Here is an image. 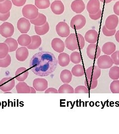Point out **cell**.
Segmentation results:
<instances>
[{
    "label": "cell",
    "mask_w": 119,
    "mask_h": 134,
    "mask_svg": "<svg viewBox=\"0 0 119 134\" xmlns=\"http://www.w3.org/2000/svg\"><path fill=\"white\" fill-rule=\"evenodd\" d=\"M101 50L96 44H90L86 48V54L88 57L91 60L98 59L100 56Z\"/></svg>",
    "instance_id": "cell-6"
},
{
    "label": "cell",
    "mask_w": 119,
    "mask_h": 134,
    "mask_svg": "<svg viewBox=\"0 0 119 134\" xmlns=\"http://www.w3.org/2000/svg\"><path fill=\"white\" fill-rule=\"evenodd\" d=\"M5 0H0V2H3V1H4Z\"/></svg>",
    "instance_id": "cell-52"
},
{
    "label": "cell",
    "mask_w": 119,
    "mask_h": 134,
    "mask_svg": "<svg viewBox=\"0 0 119 134\" xmlns=\"http://www.w3.org/2000/svg\"><path fill=\"white\" fill-rule=\"evenodd\" d=\"M17 41L21 46L27 47L31 42V36L26 34H22L18 37Z\"/></svg>",
    "instance_id": "cell-26"
},
{
    "label": "cell",
    "mask_w": 119,
    "mask_h": 134,
    "mask_svg": "<svg viewBox=\"0 0 119 134\" xmlns=\"http://www.w3.org/2000/svg\"><path fill=\"white\" fill-rule=\"evenodd\" d=\"M15 86V80L13 77H5L0 81V90L3 91H10Z\"/></svg>",
    "instance_id": "cell-7"
},
{
    "label": "cell",
    "mask_w": 119,
    "mask_h": 134,
    "mask_svg": "<svg viewBox=\"0 0 119 134\" xmlns=\"http://www.w3.org/2000/svg\"><path fill=\"white\" fill-rule=\"evenodd\" d=\"M15 88L18 93H30V86L24 81H19Z\"/></svg>",
    "instance_id": "cell-28"
},
{
    "label": "cell",
    "mask_w": 119,
    "mask_h": 134,
    "mask_svg": "<svg viewBox=\"0 0 119 134\" xmlns=\"http://www.w3.org/2000/svg\"><path fill=\"white\" fill-rule=\"evenodd\" d=\"M115 39L119 43V30H118L117 31H116V34H115Z\"/></svg>",
    "instance_id": "cell-48"
},
{
    "label": "cell",
    "mask_w": 119,
    "mask_h": 134,
    "mask_svg": "<svg viewBox=\"0 0 119 134\" xmlns=\"http://www.w3.org/2000/svg\"><path fill=\"white\" fill-rule=\"evenodd\" d=\"M12 58L10 55L8 54L3 59H0V68H5L9 67L11 64Z\"/></svg>",
    "instance_id": "cell-38"
},
{
    "label": "cell",
    "mask_w": 119,
    "mask_h": 134,
    "mask_svg": "<svg viewBox=\"0 0 119 134\" xmlns=\"http://www.w3.org/2000/svg\"><path fill=\"white\" fill-rule=\"evenodd\" d=\"M9 49L8 46L5 43H0V59L6 57L9 54Z\"/></svg>",
    "instance_id": "cell-37"
},
{
    "label": "cell",
    "mask_w": 119,
    "mask_h": 134,
    "mask_svg": "<svg viewBox=\"0 0 119 134\" xmlns=\"http://www.w3.org/2000/svg\"><path fill=\"white\" fill-rule=\"evenodd\" d=\"M99 35L95 29H90L84 35L85 41L89 44H95L98 40Z\"/></svg>",
    "instance_id": "cell-16"
},
{
    "label": "cell",
    "mask_w": 119,
    "mask_h": 134,
    "mask_svg": "<svg viewBox=\"0 0 119 134\" xmlns=\"http://www.w3.org/2000/svg\"><path fill=\"white\" fill-rule=\"evenodd\" d=\"M102 31L103 34L107 37H111L114 36L116 32V29L113 30H109L105 26V25L103 26L102 29Z\"/></svg>",
    "instance_id": "cell-40"
},
{
    "label": "cell",
    "mask_w": 119,
    "mask_h": 134,
    "mask_svg": "<svg viewBox=\"0 0 119 134\" xmlns=\"http://www.w3.org/2000/svg\"><path fill=\"white\" fill-rule=\"evenodd\" d=\"M86 18L82 14H77L71 19L70 25L73 29L80 30L86 26Z\"/></svg>",
    "instance_id": "cell-4"
},
{
    "label": "cell",
    "mask_w": 119,
    "mask_h": 134,
    "mask_svg": "<svg viewBox=\"0 0 119 134\" xmlns=\"http://www.w3.org/2000/svg\"><path fill=\"white\" fill-rule=\"evenodd\" d=\"M22 13L24 18L31 20L35 19L38 16L39 10L35 5L28 4L24 6Z\"/></svg>",
    "instance_id": "cell-3"
},
{
    "label": "cell",
    "mask_w": 119,
    "mask_h": 134,
    "mask_svg": "<svg viewBox=\"0 0 119 134\" xmlns=\"http://www.w3.org/2000/svg\"><path fill=\"white\" fill-rule=\"evenodd\" d=\"M31 42L26 47L28 49L36 50L40 47L42 44V39L39 35H33L31 36Z\"/></svg>",
    "instance_id": "cell-22"
},
{
    "label": "cell",
    "mask_w": 119,
    "mask_h": 134,
    "mask_svg": "<svg viewBox=\"0 0 119 134\" xmlns=\"http://www.w3.org/2000/svg\"><path fill=\"white\" fill-rule=\"evenodd\" d=\"M72 74L69 70H64L60 74V79L64 83H69L71 82Z\"/></svg>",
    "instance_id": "cell-24"
},
{
    "label": "cell",
    "mask_w": 119,
    "mask_h": 134,
    "mask_svg": "<svg viewBox=\"0 0 119 134\" xmlns=\"http://www.w3.org/2000/svg\"><path fill=\"white\" fill-rule=\"evenodd\" d=\"M111 58L115 65H119V51H115L111 55Z\"/></svg>",
    "instance_id": "cell-42"
},
{
    "label": "cell",
    "mask_w": 119,
    "mask_h": 134,
    "mask_svg": "<svg viewBox=\"0 0 119 134\" xmlns=\"http://www.w3.org/2000/svg\"><path fill=\"white\" fill-rule=\"evenodd\" d=\"M71 72L72 76L76 77H82L85 74L84 67L81 64H76L72 67Z\"/></svg>",
    "instance_id": "cell-29"
},
{
    "label": "cell",
    "mask_w": 119,
    "mask_h": 134,
    "mask_svg": "<svg viewBox=\"0 0 119 134\" xmlns=\"http://www.w3.org/2000/svg\"><path fill=\"white\" fill-rule=\"evenodd\" d=\"M70 62V56L68 54L64 52L60 53L58 57V63L61 67H67Z\"/></svg>",
    "instance_id": "cell-21"
},
{
    "label": "cell",
    "mask_w": 119,
    "mask_h": 134,
    "mask_svg": "<svg viewBox=\"0 0 119 134\" xmlns=\"http://www.w3.org/2000/svg\"><path fill=\"white\" fill-rule=\"evenodd\" d=\"M13 4L16 7H22L25 4L26 0H12Z\"/></svg>",
    "instance_id": "cell-44"
},
{
    "label": "cell",
    "mask_w": 119,
    "mask_h": 134,
    "mask_svg": "<svg viewBox=\"0 0 119 134\" xmlns=\"http://www.w3.org/2000/svg\"><path fill=\"white\" fill-rule=\"evenodd\" d=\"M30 22L35 26H41L47 22V17L43 14L39 13L38 16L35 19L30 20Z\"/></svg>",
    "instance_id": "cell-25"
},
{
    "label": "cell",
    "mask_w": 119,
    "mask_h": 134,
    "mask_svg": "<svg viewBox=\"0 0 119 134\" xmlns=\"http://www.w3.org/2000/svg\"><path fill=\"white\" fill-rule=\"evenodd\" d=\"M51 10L56 15L63 14L65 11V6L61 0H56L50 5Z\"/></svg>",
    "instance_id": "cell-15"
},
{
    "label": "cell",
    "mask_w": 119,
    "mask_h": 134,
    "mask_svg": "<svg viewBox=\"0 0 119 134\" xmlns=\"http://www.w3.org/2000/svg\"><path fill=\"white\" fill-rule=\"evenodd\" d=\"M45 93H58V91L55 88L50 87L45 90Z\"/></svg>",
    "instance_id": "cell-47"
},
{
    "label": "cell",
    "mask_w": 119,
    "mask_h": 134,
    "mask_svg": "<svg viewBox=\"0 0 119 134\" xmlns=\"http://www.w3.org/2000/svg\"><path fill=\"white\" fill-rule=\"evenodd\" d=\"M5 93H12V92H10V91H6V92H5Z\"/></svg>",
    "instance_id": "cell-51"
},
{
    "label": "cell",
    "mask_w": 119,
    "mask_h": 134,
    "mask_svg": "<svg viewBox=\"0 0 119 134\" xmlns=\"http://www.w3.org/2000/svg\"><path fill=\"white\" fill-rule=\"evenodd\" d=\"M29 56V50L27 47L21 46L18 48L15 52V57L20 62H24Z\"/></svg>",
    "instance_id": "cell-19"
},
{
    "label": "cell",
    "mask_w": 119,
    "mask_h": 134,
    "mask_svg": "<svg viewBox=\"0 0 119 134\" xmlns=\"http://www.w3.org/2000/svg\"><path fill=\"white\" fill-rule=\"evenodd\" d=\"M50 5V0H35V5L39 9H46Z\"/></svg>",
    "instance_id": "cell-34"
},
{
    "label": "cell",
    "mask_w": 119,
    "mask_h": 134,
    "mask_svg": "<svg viewBox=\"0 0 119 134\" xmlns=\"http://www.w3.org/2000/svg\"><path fill=\"white\" fill-rule=\"evenodd\" d=\"M98 80L86 79L84 81V86L88 90H93L98 86Z\"/></svg>",
    "instance_id": "cell-36"
},
{
    "label": "cell",
    "mask_w": 119,
    "mask_h": 134,
    "mask_svg": "<svg viewBox=\"0 0 119 134\" xmlns=\"http://www.w3.org/2000/svg\"><path fill=\"white\" fill-rule=\"evenodd\" d=\"M70 60L72 63L78 64L81 62L82 60L81 54L77 51H73L70 55Z\"/></svg>",
    "instance_id": "cell-35"
},
{
    "label": "cell",
    "mask_w": 119,
    "mask_h": 134,
    "mask_svg": "<svg viewBox=\"0 0 119 134\" xmlns=\"http://www.w3.org/2000/svg\"><path fill=\"white\" fill-rule=\"evenodd\" d=\"M58 60L53 53L40 52L34 54L30 61L29 67L35 75L39 77H46L56 70Z\"/></svg>",
    "instance_id": "cell-1"
},
{
    "label": "cell",
    "mask_w": 119,
    "mask_h": 134,
    "mask_svg": "<svg viewBox=\"0 0 119 134\" xmlns=\"http://www.w3.org/2000/svg\"><path fill=\"white\" fill-rule=\"evenodd\" d=\"M84 37L80 34H71L67 37L65 41V47L73 51L76 50H82L85 46Z\"/></svg>",
    "instance_id": "cell-2"
},
{
    "label": "cell",
    "mask_w": 119,
    "mask_h": 134,
    "mask_svg": "<svg viewBox=\"0 0 119 134\" xmlns=\"http://www.w3.org/2000/svg\"><path fill=\"white\" fill-rule=\"evenodd\" d=\"M114 64L111 57L104 55L100 56L97 59V66L100 69H108L112 67Z\"/></svg>",
    "instance_id": "cell-9"
},
{
    "label": "cell",
    "mask_w": 119,
    "mask_h": 134,
    "mask_svg": "<svg viewBox=\"0 0 119 134\" xmlns=\"http://www.w3.org/2000/svg\"><path fill=\"white\" fill-rule=\"evenodd\" d=\"M75 93H89V90L85 86H79L75 88Z\"/></svg>",
    "instance_id": "cell-41"
},
{
    "label": "cell",
    "mask_w": 119,
    "mask_h": 134,
    "mask_svg": "<svg viewBox=\"0 0 119 134\" xmlns=\"http://www.w3.org/2000/svg\"><path fill=\"white\" fill-rule=\"evenodd\" d=\"M10 12H8L7 14H1L0 13V20L2 21H6L7 20L9 19L10 17Z\"/></svg>",
    "instance_id": "cell-45"
},
{
    "label": "cell",
    "mask_w": 119,
    "mask_h": 134,
    "mask_svg": "<svg viewBox=\"0 0 119 134\" xmlns=\"http://www.w3.org/2000/svg\"><path fill=\"white\" fill-rule=\"evenodd\" d=\"M100 2L103 3H105V4H108L111 3L112 1L113 0H99Z\"/></svg>",
    "instance_id": "cell-50"
},
{
    "label": "cell",
    "mask_w": 119,
    "mask_h": 134,
    "mask_svg": "<svg viewBox=\"0 0 119 134\" xmlns=\"http://www.w3.org/2000/svg\"><path fill=\"white\" fill-rule=\"evenodd\" d=\"M51 46L55 51L59 53L63 52L66 47L65 42L61 39L59 38L53 39L51 41Z\"/></svg>",
    "instance_id": "cell-17"
},
{
    "label": "cell",
    "mask_w": 119,
    "mask_h": 134,
    "mask_svg": "<svg viewBox=\"0 0 119 134\" xmlns=\"http://www.w3.org/2000/svg\"><path fill=\"white\" fill-rule=\"evenodd\" d=\"M31 23L29 19L21 18L19 19L17 23V28L19 32L22 34H26L30 30Z\"/></svg>",
    "instance_id": "cell-10"
},
{
    "label": "cell",
    "mask_w": 119,
    "mask_h": 134,
    "mask_svg": "<svg viewBox=\"0 0 119 134\" xmlns=\"http://www.w3.org/2000/svg\"><path fill=\"white\" fill-rule=\"evenodd\" d=\"M102 12L101 10L100 9L96 14H89V16L90 18L91 19L93 20H97L99 19H100L101 17L102 16Z\"/></svg>",
    "instance_id": "cell-43"
},
{
    "label": "cell",
    "mask_w": 119,
    "mask_h": 134,
    "mask_svg": "<svg viewBox=\"0 0 119 134\" xmlns=\"http://www.w3.org/2000/svg\"><path fill=\"white\" fill-rule=\"evenodd\" d=\"M114 1H116V0H114Z\"/></svg>",
    "instance_id": "cell-53"
},
{
    "label": "cell",
    "mask_w": 119,
    "mask_h": 134,
    "mask_svg": "<svg viewBox=\"0 0 119 134\" xmlns=\"http://www.w3.org/2000/svg\"><path fill=\"white\" fill-rule=\"evenodd\" d=\"M9 47V52H13L15 51L18 48V42L15 39L9 37L7 38L4 42Z\"/></svg>",
    "instance_id": "cell-30"
},
{
    "label": "cell",
    "mask_w": 119,
    "mask_h": 134,
    "mask_svg": "<svg viewBox=\"0 0 119 134\" xmlns=\"http://www.w3.org/2000/svg\"><path fill=\"white\" fill-rule=\"evenodd\" d=\"M109 76L113 80H117L119 79V67L117 65L110 68Z\"/></svg>",
    "instance_id": "cell-33"
},
{
    "label": "cell",
    "mask_w": 119,
    "mask_h": 134,
    "mask_svg": "<svg viewBox=\"0 0 119 134\" xmlns=\"http://www.w3.org/2000/svg\"><path fill=\"white\" fill-rule=\"evenodd\" d=\"M116 49L115 44L112 42H107L104 43L102 47V51L105 55H111Z\"/></svg>",
    "instance_id": "cell-23"
},
{
    "label": "cell",
    "mask_w": 119,
    "mask_h": 134,
    "mask_svg": "<svg viewBox=\"0 0 119 134\" xmlns=\"http://www.w3.org/2000/svg\"><path fill=\"white\" fill-rule=\"evenodd\" d=\"M28 70L25 67L19 68L15 72V79L19 81H24L29 77Z\"/></svg>",
    "instance_id": "cell-20"
},
{
    "label": "cell",
    "mask_w": 119,
    "mask_h": 134,
    "mask_svg": "<svg viewBox=\"0 0 119 134\" xmlns=\"http://www.w3.org/2000/svg\"><path fill=\"white\" fill-rule=\"evenodd\" d=\"M119 19L116 14H111L107 17L105 20V26L109 30L115 29L119 24Z\"/></svg>",
    "instance_id": "cell-13"
},
{
    "label": "cell",
    "mask_w": 119,
    "mask_h": 134,
    "mask_svg": "<svg viewBox=\"0 0 119 134\" xmlns=\"http://www.w3.org/2000/svg\"><path fill=\"white\" fill-rule=\"evenodd\" d=\"M34 30L35 33L39 36H42L47 34L50 30V26L48 22L41 26H34Z\"/></svg>",
    "instance_id": "cell-27"
},
{
    "label": "cell",
    "mask_w": 119,
    "mask_h": 134,
    "mask_svg": "<svg viewBox=\"0 0 119 134\" xmlns=\"http://www.w3.org/2000/svg\"><path fill=\"white\" fill-rule=\"evenodd\" d=\"M33 87L36 91H45L48 87V82L44 78H36L33 81Z\"/></svg>",
    "instance_id": "cell-12"
},
{
    "label": "cell",
    "mask_w": 119,
    "mask_h": 134,
    "mask_svg": "<svg viewBox=\"0 0 119 134\" xmlns=\"http://www.w3.org/2000/svg\"><path fill=\"white\" fill-rule=\"evenodd\" d=\"M72 10L77 14L82 13L86 9V5L82 0H75L71 5Z\"/></svg>",
    "instance_id": "cell-18"
},
{
    "label": "cell",
    "mask_w": 119,
    "mask_h": 134,
    "mask_svg": "<svg viewBox=\"0 0 119 134\" xmlns=\"http://www.w3.org/2000/svg\"><path fill=\"white\" fill-rule=\"evenodd\" d=\"M36 91L33 87L30 86V93H36Z\"/></svg>",
    "instance_id": "cell-49"
},
{
    "label": "cell",
    "mask_w": 119,
    "mask_h": 134,
    "mask_svg": "<svg viewBox=\"0 0 119 134\" xmlns=\"http://www.w3.org/2000/svg\"><path fill=\"white\" fill-rule=\"evenodd\" d=\"M59 93H74L75 90L69 83H64L58 89Z\"/></svg>",
    "instance_id": "cell-32"
},
{
    "label": "cell",
    "mask_w": 119,
    "mask_h": 134,
    "mask_svg": "<svg viewBox=\"0 0 119 134\" xmlns=\"http://www.w3.org/2000/svg\"><path fill=\"white\" fill-rule=\"evenodd\" d=\"M110 89L113 93H119V80H113L110 84Z\"/></svg>",
    "instance_id": "cell-39"
},
{
    "label": "cell",
    "mask_w": 119,
    "mask_h": 134,
    "mask_svg": "<svg viewBox=\"0 0 119 134\" xmlns=\"http://www.w3.org/2000/svg\"><path fill=\"white\" fill-rule=\"evenodd\" d=\"M86 10L89 14H95L100 10L99 0H89L86 5Z\"/></svg>",
    "instance_id": "cell-14"
},
{
    "label": "cell",
    "mask_w": 119,
    "mask_h": 134,
    "mask_svg": "<svg viewBox=\"0 0 119 134\" xmlns=\"http://www.w3.org/2000/svg\"><path fill=\"white\" fill-rule=\"evenodd\" d=\"M113 11L115 14L119 16V1L117 2L114 5Z\"/></svg>",
    "instance_id": "cell-46"
},
{
    "label": "cell",
    "mask_w": 119,
    "mask_h": 134,
    "mask_svg": "<svg viewBox=\"0 0 119 134\" xmlns=\"http://www.w3.org/2000/svg\"><path fill=\"white\" fill-rule=\"evenodd\" d=\"M12 8V3L10 0H5L0 2V13L7 14Z\"/></svg>",
    "instance_id": "cell-31"
},
{
    "label": "cell",
    "mask_w": 119,
    "mask_h": 134,
    "mask_svg": "<svg viewBox=\"0 0 119 134\" xmlns=\"http://www.w3.org/2000/svg\"><path fill=\"white\" fill-rule=\"evenodd\" d=\"M101 74V69L97 66H92L86 70V75L87 79L98 80Z\"/></svg>",
    "instance_id": "cell-11"
},
{
    "label": "cell",
    "mask_w": 119,
    "mask_h": 134,
    "mask_svg": "<svg viewBox=\"0 0 119 134\" xmlns=\"http://www.w3.org/2000/svg\"><path fill=\"white\" fill-rule=\"evenodd\" d=\"M56 31L58 35L62 38L67 37L70 34V28L67 23L59 22L56 26Z\"/></svg>",
    "instance_id": "cell-8"
},
{
    "label": "cell",
    "mask_w": 119,
    "mask_h": 134,
    "mask_svg": "<svg viewBox=\"0 0 119 134\" xmlns=\"http://www.w3.org/2000/svg\"><path fill=\"white\" fill-rule=\"evenodd\" d=\"M14 32V26L10 23L4 22L0 25V34L5 38L12 37Z\"/></svg>",
    "instance_id": "cell-5"
}]
</instances>
